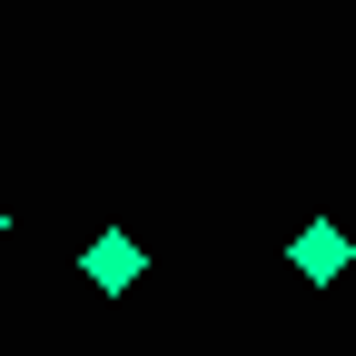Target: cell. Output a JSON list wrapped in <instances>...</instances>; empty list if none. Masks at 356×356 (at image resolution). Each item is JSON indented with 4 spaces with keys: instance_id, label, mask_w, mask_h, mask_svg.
<instances>
[{
    "instance_id": "6da1fadb",
    "label": "cell",
    "mask_w": 356,
    "mask_h": 356,
    "mask_svg": "<svg viewBox=\"0 0 356 356\" xmlns=\"http://www.w3.org/2000/svg\"><path fill=\"white\" fill-rule=\"evenodd\" d=\"M139 267H149V248L129 238V228H99V238L79 248V277L99 287V297H129V287H139Z\"/></svg>"
},
{
    "instance_id": "7a4b0ae2",
    "label": "cell",
    "mask_w": 356,
    "mask_h": 356,
    "mask_svg": "<svg viewBox=\"0 0 356 356\" xmlns=\"http://www.w3.org/2000/svg\"><path fill=\"white\" fill-rule=\"evenodd\" d=\"M356 248H346V228H327V218H317V228H297V277H317V287H337V267H346Z\"/></svg>"
},
{
    "instance_id": "3957f363",
    "label": "cell",
    "mask_w": 356,
    "mask_h": 356,
    "mask_svg": "<svg viewBox=\"0 0 356 356\" xmlns=\"http://www.w3.org/2000/svg\"><path fill=\"white\" fill-rule=\"evenodd\" d=\"M0 238H10V208H0Z\"/></svg>"
}]
</instances>
